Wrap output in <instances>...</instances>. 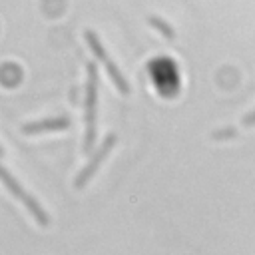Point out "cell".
<instances>
[{
    "mask_svg": "<svg viewBox=\"0 0 255 255\" xmlns=\"http://www.w3.org/2000/svg\"><path fill=\"white\" fill-rule=\"evenodd\" d=\"M70 118L68 116H52V118H44V120H34V122H26L20 126V131L24 135H36V133H44V131H60V129H68L70 128Z\"/></svg>",
    "mask_w": 255,
    "mask_h": 255,
    "instance_id": "5",
    "label": "cell"
},
{
    "mask_svg": "<svg viewBox=\"0 0 255 255\" xmlns=\"http://www.w3.org/2000/svg\"><path fill=\"white\" fill-rule=\"evenodd\" d=\"M147 22H149L155 30H159L167 40H173V38H175V30H173V28H171V24H169V22H165L161 16L151 14V16H147Z\"/></svg>",
    "mask_w": 255,
    "mask_h": 255,
    "instance_id": "6",
    "label": "cell"
},
{
    "mask_svg": "<svg viewBox=\"0 0 255 255\" xmlns=\"http://www.w3.org/2000/svg\"><path fill=\"white\" fill-rule=\"evenodd\" d=\"M86 88H84V153H90L96 145V118H98V64L94 60L86 62Z\"/></svg>",
    "mask_w": 255,
    "mask_h": 255,
    "instance_id": "1",
    "label": "cell"
},
{
    "mask_svg": "<svg viewBox=\"0 0 255 255\" xmlns=\"http://www.w3.org/2000/svg\"><path fill=\"white\" fill-rule=\"evenodd\" d=\"M253 118H255V112H249V114L245 116V120H243L245 126H251V124H253Z\"/></svg>",
    "mask_w": 255,
    "mask_h": 255,
    "instance_id": "8",
    "label": "cell"
},
{
    "mask_svg": "<svg viewBox=\"0 0 255 255\" xmlns=\"http://www.w3.org/2000/svg\"><path fill=\"white\" fill-rule=\"evenodd\" d=\"M235 135H237V129L235 128H223V129H215L213 131V137L215 139H221V137L225 139V137H235Z\"/></svg>",
    "mask_w": 255,
    "mask_h": 255,
    "instance_id": "7",
    "label": "cell"
},
{
    "mask_svg": "<svg viewBox=\"0 0 255 255\" xmlns=\"http://www.w3.org/2000/svg\"><path fill=\"white\" fill-rule=\"evenodd\" d=\"M84 36H86V42H88V46L92 48V52H94V56L104 64V68H106V72H108V76H110V80L114 82V86L122 92V94H129L131 92V88H129V84H128V80H126V76L122 74V70L118 68V64L108 56V52H106V48L102 46V40H100V36L92 30V28H86L84 30Z\"/></svg>",
    "mask_w": 255,
    "mask_h": 255,
    "instance_id": "3",
    "label": "cell"
},
{
    "mask_svg": "<svg viewBox=\"0 0 255 255\" xmlns=\"http://www.w3.org/2000/svg\"><path fill=\"white\" fill-rule=\"evenodd\" d=\"M0 181L6 185V189L16 197V199H20L22 203H24V207L28 209V213L36 219V223L40 225V227H48L50 225V215H48V211L40 205V201L32 195V193H28L22 185H20V181L0 163Z\"/></svg>",
    "mask_w": 255,
    "mask_h": 255,
    "instance_id": "2",
    "label": "cell"
},
{
    "mask_svg": "<svg viewBox=\"0 0 255 255\" xmlns=\"http://www.w3.org/2000/svg\"><path fill=\"white\" fill-rule=\"evenodd\" d=\"M2 155H4V147L0 145V157H2Z\"/></svg>",
    "mask_w": 255,
    "mask_h": 255,
    "instance_id": "9",
    "label": "cell"
},
{
    "mask_svg": "<svg viewBox=\"0 0 255 255\" xmlns=\"http://www.w3.org/2000/svg\"><path fill=\"white\" fill-rule=\"evenodd\" d=\"M116 141H118V135L116 133H108L106 137H104V141L96 147V151L92 153V157L88 159V163L80 169V173L76 175V179H74V187L76 189H84L86 185H88V181L96 175V171H98V167L102 165V161L108 157V153L112 151V147L116 145Z\"/></svg>",
    "mask_w": 255,
    "mask_h": 255,
    "instance_id": "4",
    "label": "cell"
}]
</instances>
